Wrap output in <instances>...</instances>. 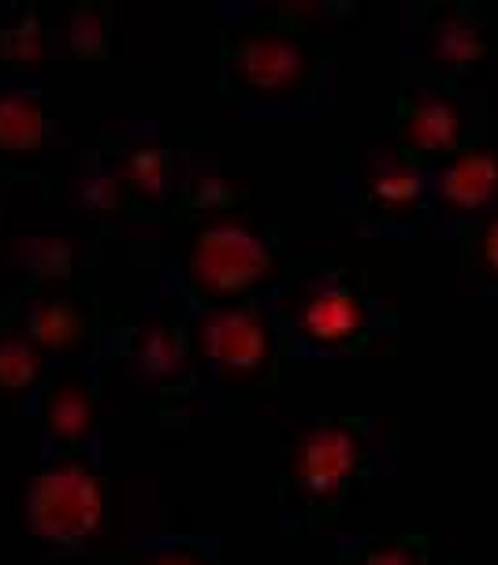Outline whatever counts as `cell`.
<instances>
[{"label": "cell", "instance_id": "1", "mask_svg": "<svg viewBox=\"0 0 498 565\" xmlns=\"http://www.w3.org/2000/svg\"><path fill=\"white\" fill-rule=\"evenodd\" d=\"M216 53L220 94L246 116H324L339 100V56L279 4H223Z\"/></svg>", "mask_w": 498, "mask_h": 565}, {"label": "cell", "instance_id": "2", "mask_svg": "<svg viewBox=\"0 0 498 565\" xmlns=\"http://www.w3.org/2000/svg\"><path fill=\"white\" fill-rule=\"evenodd\" d=\"M399 466L402 443L388 417L342 413L298 424L279 458V529H324L361 483L388 477Z\"/></svg>", "mask_w": 498, "mask_h": 565}, {"label": "cell", "instance_id": "3", "mask_svg": "<svg viewBox=\"0 0 498 565\" xmlns=\"http://www.w3.org/2000/svg\"><path fill=\"white\" fill-rule=\"evenodd\" d=\"M283 358H369L399 347V312L339 260H301L268 290Z\"/></svg>", "mask_w": 498, "mask_h": 565}, {"label": "cell", "instance_id": "4", "mask_svg": "<svg viewBox=\"0 0 498 565\" xmlns=\"http://www.w3.org/2000/svg\"><path fill=\"white\" fill-rule=\"evenodd\" d=\"M112 361H127L152 395V409L168 420H187L205 398L190 331V306L171 271L160 290L130 312L124 324H112L105 339Z\"/></svg>", "mask_w": 498, "mask_h": 565}, {"label": "cell", "instance_id": "5", "mask_svg": "<svg viewBox=\"0 0 498 565\" xmlns=\"http://www.w3.org/2000/svg\"><path fill=\"white\" fill-rule=\"evenodd\" d=\"M187 306L205 398L242 402L276 391L283 350L268 295L216 306H198L187 298Z\"/></svg>", "mask_w": 498, "mask_h": 565}, {"label": "cell", "instance_id": "6", "mask_svg": "<svg viewBox=\"0 0 498 565\" xmlns=\"http://www.w3.org/2000/svg\"><path fill=\"white\" fill-rule=\"evenodd\" d=\"M171 279L198 306L268 295L283 279L279 242L242 209L198 216L190 220Z\"/></svg>", "mask_w": 498, "mask_h": 565}, {"label": "cell", "instance_id": "7", "mask_svg": "<svg viewBox=\"0 0 498 565\" xmlns=\"http://www.w3.org/2000/svg\"><path fill=\"white\" fill-rule=\"evenodd\" d=\"M339 201L361 235L413 238L428 224V164L405 153L394 130H369L339 160Z\"/></svg>", "mask_w": 498, "mask_h": 565}, {"label": "cell", "instance_id": "8", "mask_svg": "<svg viewBox=\"0 0 498 565\" xmlns=\"http://www.w3.org/2000/svg\"><path fill=\"white\" fill-rule=\"evenodd\" d=\"M498 53V4L405 0L399 4V60L405 75L465 83Z\"/></svg>", "mask_w": 498, "mask_h": 565}, {"label": "cell", "instance_id": "9", "mask_svg": "<svg viewBox=\"0 0 498 565\" xmlns=\"http://www.w3.org/2000/svg\"><path fill=\"white\" fill-rule=\"evenodd\" d=\"M498 127V89H465L462 83L402 75L394 97V138L421 164L451 157L457 146Z\"/></svg>", "mask_w": 498, "mask_h": 565}, {"label": "cell", "instance_id": "10", "mask_svg": "<svg viewBox=\"0 0 498 565\" xmlns=\"http://www.w3.org/2000/svg\"><path fill=\"white\" fill-rule=\"evenodd\" d=\"M105 480L83 454H56L30 477L27 524L38 543L56 551H83L105 529Z\"/></svg>", "mask_w": 498, "mask_h": 565}, {"label": "cell", "instance_id": "11", "mask_svg": "<svg viewBox=\"0 0 498 565\" xmlns=\"http://www.w3.org/2000/svg\"><path fill=\"white\" fill-rule=\"evenodd\" d=\"M498 205V127L428 164V224L454 238Z\"/></svg>", "mask_w": 498, "mask_h": 565}, {"label": "cell", "instance_id": "12", "mask_svg": "<svg viewBox=\"0 0 498 565\" xmlns=\"http://www.w3.org/2000/svg\"><path fill=\"white\" fill-rule=\"evenodd\" d=\"M0 306L19 320V328L45 353V361H56V365L89 358L94 342H100V309L64 287H19Z\"/></svg>", "mask_w": 498, "mask_h": 565}, {"label": "cell", "instance_id": "13", "mask_svg": "<svg viewBox=\"0 0 498 565\" xmlns=\"http://www.w3.org/2000/svg\"><path fill=\"white\" fill-rule=\"evenodd\" d=\"M105 365L94 358L60 361L45 372L42 387L34 395V413L42 420L45 443L56 454H83L97 428V391Z\"/></svg>", "mask_w": 498, "mask_h": 565}, {"label": "cell", "instance_id": "14", "mask_svg": "<svg viewBox=\"0 0 498 565\" xmlns=\"http://www.w3.org/2000/svg\"><path fill=\"white\" fill-rule=\"evenodd\" d=\"M108 160L116 175L124 179V190L135 212L171 209L179 186V153L165 138L157 124H127L119 127L116 141L108 146Z\"/></svg>", "mask_w": 498, "mask_h": 565}, {"label": "cell", "instance_id": "15", "mask_svg": "<svg viewBox=\"0 0 498 565\" xmlns=\"http://www.w3.org/2000/svg\"><path fill=\"white\" fill-rule=\"evenodd\" d=\"M53 138L42 86L23 71L0 75V153H38Z\"/></svg>", "mask_w": 498, "mask_h": 565}, {"label": "cell", "instance_id": "16", "mask_svg": "<svg viewBox=\"0 0 498 565\" xmlns=\"http://www.w3.org/2000/svg\"><path fill=\"white\" fill-rule=\"evenodd\" d=\"M45 380V353L27 339L19 320L0 306V409H23Z\"/></svg>", "mask_w": 498, "mask_h": 565}, {"label": "cell", "instance_id": "17", "mask_svg": "<svg viewBox=\"0 0 498 565\" xmlns=\"http://www.w3.org/2000/svg\"><path fill=\"white\" fill-rule=\"evenodd\" d=\"M335 565H454L428 532L402 536H347L335 547Z\"/></svg>", "mask_w": 498, "mask_h": 565}, {"label": "cell", "instance_id": "18", "mask_svg": "<svg viewBox=\"0 0 498 565\" xmlns=\"http://www.w3.org/2000/svg\"><path fill=\"white\" fill-rule=\"evenodd\" d=\"M457 242V268H462V295L498 298V205L473 220L465 231L454 235Z\"/></svg>", "mask_w": 498, "mask_h": 565}, {"label": "cell", "instance_id": "19", "mask_svg": "<svg viewBox=\"0 0 498 565\" xmlns=\"http://www.w3.org/2000/svg\"><path fill=\"white\" fill-rule=\"evenodd\" d=\"M49 45L45 19L38 12V4L19 0L12 8H0V67L27 71L42 64Z\"/></svg>", "mask_w": 498, "mask_h": 565}, {"label": "cell", "instance_id": "20", "mask_svg": "<svg viewBox=\"0 0 498 565\" xmlns=\"http://www.w3.org/2000/svg\"><path fill=\"white\" fill-rule=\"evenodd\" d=\"M60 42L78 60H105L112 42V8L105 0H78L60 19Z\"/></svg>", "mask_w": 498, "mask_h": 565}, {"label": "cell", "instance_id": "21", "mask_svg": "<svg viewBox=\"0 0 498 565\" xmlns=\"http://www.w3.org/2000/svg\"><path fill=\"white\" fill-rule=\"evenodd\" d=\"M116 565H220V547L209 536H149Z\"/></svg>", "mask_w": 498, "mask_h": 565}, {"label": "cell", "instance_id": "22", "mask_svg": "<svg viewBox=\"0 0 498 565\" xmlns=\"http://www.w3.org/2000/svg\"><path fill=\"white\" fill-rule=\"evenodd\" d=\"M75 190H78V201L94 212H135L130 209L127 190H124V179L116 175L108 153H94L78 164Z\"/></svg>", "mask_w": 498, "mask_h": 565}, {"label": "cell", "instance_id": "23", "mask_svg": "<svg viewBox=\"0 0 498 565\" xmlns=\"http://www.w3.org/2000/svg\"><path fill=\"white\" fill-rule=\"evenodd\" d=\"M112 565H116V562H112Z\"/></svg>", "mask_w": 498, "mask_h": 565}]
</instances>
